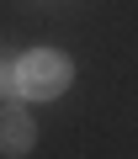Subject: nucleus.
Segmentation results:
<instances>
[{
    "mask_svg": "<svg viewBox=\"0 0 138 159\" xmlns=\"http://www.w3.org/2000/svg\"><path fill=\"white\" fill-rule=\"evenodd\" d=\"M16 96V64H0V101Z\"/></svg>",
    "mask_w": 138,
    "mask_h": 159,
    "instance_id": "3",
    "label": "nucleus"
},
{
    "mask_svg": "<svg viewBox=\"0 0 138 159\" xmlns=\"http://www.w3.org/2000/svg\"><path fill=\"white\" fill-rule=\"evenodd\" d=\"M69 74H75V69H69L64 53L37 48V53L16 58V96H27V101H53V96L69 90Z\"/></svg>",
    "mask_w": 138,
    "mask_h": 159,
    "instance_id": "1",
    "label": "nucleus"
},
{
    "mask_svg": "<svg viewBox=\"0 0 138 159\" xmlns=\"http://www.w3.org/2000/svg\"><path fill=\"white\" fill-rule=\"evenodd\" d=\"M37 143V127H32V117L21 111V106H0V154H27Z\"/></svg>",
    "mask_w": 138,
    "mask_h": 159,
    "instance_id": "2",
    "label": "nucleus"
}]
</instances>
